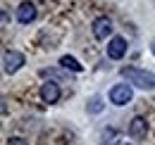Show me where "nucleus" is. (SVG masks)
I'll list each match as a JSON object with an SVG mask.
<instances>
[{"mask_svg": "<svg viewBox=\"0 0 155 145\" xmlns=\"http://www.w3.org/2000/svg\"><path fill=\"white\" fill-rule=\"evenodd\" d=\"M119 74H122V79H127V83H131L136 88L155 91V74L153 72H146V69H138V67H122Z\"/></svg>", "mask_w": 155, "mask_h": 145, "instance_id": "1", "label": "nucleus"}, {"mask_svg": "<svg viewBox=\"0 0 155 145\" xmlns=\"http://www.w3.org/2000/svg\"><path fill=\"white\" fill-rule=\"evenodd\" d=\"M134 100V91H131V86L129 83H117L110 88V102L117 105V107H124V105H129Z\"/></svg>", "mask_w": 155, "mask_h": 145, "instance_id": "2", "label": "nucleus"}, {"mask_svg": "<svg viewBox=\"0 0 155 145\" xmlns=\"http://www.w3.org/2000/svg\"><path fill=\"white\" fill-rule=\"evenodd\" d=\"M24 55L19 53V50H5V55H2V69H5V74H15L19 72L21 67H24Z\"/></svg>", "mask_w": 155, "mask_h": 145, "instance_id": "3", "label": "nucleus"}, {"mask_svg": "<svg viewBox=\"0 0 155 145\" xmlns=\"http://www.w3.org/2000/svg\"><path fill=\"white\" fill-rule=\"evenodd\" d=\"M127 50H129V45H127V40L122 36L110 38V43H107V57L110 60H122L127 55Z\"/></svg>", "mask_w": 155, "mask_h": 145, "instance_id": "4", "label": "nucleus"}, {"mask_svg": "<svg viewBox=\"0 0 155 145\" xmlns=\"http://www.w3.org/2000/svg\"><path fill=\"white\" fill-rule=\"evenodd\" d=\"M110 34H112V19H110V17L93 19V36H96L98 40H107Z\"/></svg>", "mask_w": 155, "mask_h": 145, "instance_id": "5", "label": "nucleus"}, {"mask_svg": "<svg viewBox=\"0 0 155 145\" xmlns=\"http://www.w3.org/2000/svg\"><path fill=\"white\" fill-rule=\"evenodd\" d=\"M62 91H60V86L55 81H45L43 86H41V100L43 102H48V105H53V102H58Z\"/></svg>", "mask_w": 155, "mask_h": 145, "instance_id": "6", "label": "nucleus"}, {"mask_svg": "<svg viewBox=\"0 0 155 145\" xmlns=\"http://www.w3.org/2000/svg\"><path fill=\"white\" fill-rule=\"evenodd\" d=\"M34 19H36V5L31 0H24L17 7V21L19 24H31Z\"/></svg>", "mask_w": 155, "mask_h": 145, "instance_id": "7", "label": "nucleus"}, {"mask_svg": "<svg viewBox=\"0 0 155 145\" xmlns=\"http://www.w3.org/2000/svg\"><path fill=\"white\" fill-rule=\"evenodd\" d=\"M146 133H148L146 117H134V119L129 121V136H131V138H146Z\"/></svg>", "mask_w": 155, "mask_h": 145, "instance_id": "8", "label": "nucleus"}, {"mask_svg": "<svg viewBox=\"0 0 155 145\" xmlns=\"http://www.w3.org/2000/svg\"><path fill=\"white\" fill-rule=\"evenodd\" d=\"M60 67H64V69H69V72H74V74L84 72V64L79 62L77 57H72V55H62L60 57Z\"/></svg>", "mask_w": 155, "mask_h": 145, "instance_id": "9", "label": "nucleus"}, {"mask_svg": "<svg viewBox=\"0 0 155 145\" xmlns=\"http://www.w3.org/2000/svg\"><path fill=\"white\" fill-rule=\"evenodd\" d=\"M103 107H105V105H103V98H100V95H93L91 102H88V112H91V114H100Z\"/></svg>", "mask_w": 155, "mask_h": 145, "instance_id": "10", "label": "nucleus"}, {"mask_svg": "<svg viewBox=\"0 0 155 145\" xmlns=\"http://www.w3.org/2000/svg\"><path fill=\"white\" fill-rule=\"evenodd\" d=\"M7 145H29V143H26L24 138H19V136H15V138H10V140H7Z\"/></svg>", "mask_w": 155, "mask_h": 145, "instance_id": "11", "label": "nucleus"}, {"mask_svg": "<svg viewBox=\"0 0 155 145\" xmlns=\"http://www.w3.org/2000/svg\"><path fill=\"white\" fill-rule=\"evenodd\" d=\"M150 53L155 55V38H153V40H150Z\"/></svg>", "mask_w": 155, "mask_h": 145, "instance_id": "12", "label": "nucleus"}]
</instances>
